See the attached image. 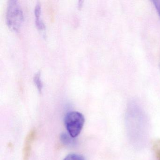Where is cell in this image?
<instances>
[{"label": "cell", "mask_w": 160, "mask_h": 160, "mask_svg": "<svg viewBox=\"0 0 160 160\" xmlns=\"http://www.w3.org/2000/svg\"><path fill=\"white\" fill-rule=\"evenodd\" d=\"M24 14L17 1L11 0L8 2L6 12L7 25L11 29L18 31L24 21Z\"/></svg>", "instance_id": "2"}, {"label": "cell", "mask_w": 160, "mask_h": 160, "mask_svg": "<svg viewBox=\"0 0 160 160\" xmlns=\"http://www.w3.org/2000/svg\"><path fill=\"white\" fill-rule=\"evenodd\" d=\"M152 2L153 3V5H154L160 18V0H153Z\"/></svg>", "instance_id": "9"}, {"label": "cell", "mask_w": 160, "mask_h": 160, "mask_svg": "<svg viewBox=\"0 0 160 160\" xmlns=\"http://www.w3.org/2000/svg\"><path fill=\"white\" fill-rule=\"evenodd\" d=\"M36 137V131L33 129L30 131L25 139L23 150V160H29L32 150V142Z\"/></svg>", "instance_id": "4"}, {"label": "cell", "mask_w": 160, "mask_h": 160, "mask_svg": "<svg viewBox=\"0 0 160 160\" xmlns=\"http://www.w3.org/2000/svg\"><path fill=\"white\" fill-rule=\"evenodd\" d=\"M33 81L40 92H42L43 88V84L41 78V72H37L33 78Z\"/></svg>", "instance_id": "7"}, {"label": "cell", "mask_w": 160, "mask_h": 160, "mask_svg": "<svg viewBox=\"0 0 160 160\" xmlns=\"http://www.w3.org/2000/svg\"><path fill=\"white\" fill-rule=\"evenodd\" d=\"M83 2L82 1H80L78 2V7L79 8H81V7H82V5H83Z\"/></svg>", "instance_id": "10"}, {"label": "cell", "mask_w": 160, "mask_h": 160, "mask_svg": "<svg viewBox=\"0 0 160 160\" xmlns=\"http://www.w3.org/2000/svg\"><path fill=\"white\" fill-rule=\"evenodd\" d=\"M61 141L62 144L67 146L73 145L74 144L73 138L72 137L70 134H67L66 133H62L60 135Z\"/></svg>", "instance_id": "6"}, {"label": "cell", "mask_w": 160, "mask_h": 160, "mask_svg": "<svg viewBox=\"0 0 160 160\" xmlns=\"http://www.w3.org/2000/svg\"><path fill=\"white\" fill-rule=\"evenodd\" d=\"M125 125L132 145L139 149L144 148L148 138V121L144 110L136 101H131L128 104L125 115Z\"/></svg>", "instance_id": "1"}, {"label": "cell", "mask_w": 160, "mask_h": 160, "mask_svg": "<svg viewBox=\"0 0 160 160\" xmlns=\"http://www.w3.org/2000/svg\"><path fill=\"white\" fill-rule=\"evenodd\" d=\"M85 123L83 114L78 111L67 113L64 118V124L69 134L72 137H77L81 132Z\"/></svg>", "instance_id": "3"}, {"label": "cell", "mask_w": 160, "mask_h": 160, "mask_svg": "<svg viewBox=\"0 0 160 160\" xmlns=\"http://www.w3.org/2000/svg\"><path fill=\"white\" fill-rule=\"evenodd\" d=\"M63 160H85L84 156L80 154L71 153L68 154Z\"/></svg>", "instance_id": "8"}, {"label": "cell", "mask_w": 160, "mask_h": 160, "mask_svg": "<svg viewBox=\"0 0 160 160\" xmlns=\"http://www.w3.org/2000/svg\"><path fill=\"white\" fill-rule=\"evenodd\" d=\"M34 14L35 17V24L38 29L44 31L45 29V26L41 18V6L40 3L36 4L34 10Z\"/></svg>", "instance_id": "5"}]
</instances>
